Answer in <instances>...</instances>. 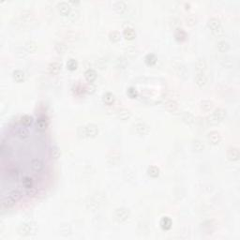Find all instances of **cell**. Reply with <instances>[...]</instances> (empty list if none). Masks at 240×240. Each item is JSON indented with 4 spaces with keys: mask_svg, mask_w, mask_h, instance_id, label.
<instances>
[{
    "mask_svg": "<svg viewBox=\"0 0 240 240\" xmlns=\"http://www.w3.org/2000/svg\"><path fill=\"white\" fill-rule=\"evenodd\" d=\"M195 23H196V19H195L193 16H188V17L187 18V25L192 26V25H195Z\"/></svg>",
    "mask_w": 240,
    "mask_h": 240,
    "instance_id": "38",
    "label": "cell"
},
{
    "mask_svg": "<svg viewBox=\"0 0 240 240\" xmlns=\"http://www.w3.org/2000/svg\"><path fill=\"white\" fill-rule=\"evenodd\" d=\"M30 167H31L32 171L35 172V173L37 174V173H41V172L43 170L44 164H43V162H42L41 160H39V159H34V160L31 161Z\"/></svg>",
    "mask_w": 240,
    "mask_h": 240,
    "instance_id": "8",
    "label": "cell"
},
{
    "mask_svg": "<svg viewBox=\"0 0 240 240\" xmlns=\"http://www.w3.org/2000/svg\"><path fill=\"white\" fill-rule=\"evenodd\" d=\"M13 79L17 83H21L25 80V73L22 70H15L13 72Z\"/></svg>",
    "mask_w": 240,
    "mask_h": 240,
    "instance_id": "25",
    "label": "cell"
},
{
    "mask_svg": "<svg viewBox=\"0 0 240 240\" xmlns=\"http://www.w3.org/2000/svg\"><path fill=\"white\" fill-rule=\"evenodd\" d=\"M85 80L88 82V83H93L95 80H96V78H97V73H96V71L95 70H93V69H87L86 71H85Z\"/></svg>",
    "mask_w": 240,
    "mask_h": 240,
    "instance_id": "16",
    "label": "cell"
},
{
    "mask_svg": "<svg viewBox=\"0 0 240 240\" xmlns=\"http://www.w3.org/2000/svg\"><path fill=\"white\" fill-rule=\"evenodd\" d=\"M183 120L187 123V124H192L194 122V117L190 114V113H185L182 117Z\"/></svg>",
    "mask_w": 240,
    "mask_h": 240,
    "instance_id": "28",
    "label": "cell"
},
{
    "mask_svg": "<svg viewBox=\"0 0 240 240\" xmlns=\"http://www.w3.org/2000/svg\"><path fill=\"white\" fill-rule=\"evenodd\" d=\"M57 8L60 14L63 16H68L71 13V8L67 2H60L57 5Z\"/></svg>",
    "mask_w": 240,
    "mask_h": 240,
    "instance_id": "9",
    "label": "cell"
},
{
    "mask_svg": "<svg viewBox=\"0 0 240 240\" xmlns=\"http://www.w3.org/2000/svg\"><path fill=\"white\" fill-rule=\"evenodd\" d=\"M123 35H124L125 39H126V40H128V41L133 40V39L136 37V33H135L134 29H132V28H130V27L126 28V29L124 30V32H123Z\"/></svg>",
    "mask_w": 240,
    "mask_h": 240,
    "instance_id": "19",
    "label": "cell"
},
{
    "mask_svg": "<svg viewBox=\"0 0 240 240\" xmlns=\"http://www.w3.org/2000/svg\"><path fill=\"white\" fill-rule=\"evenodd\" d=\"M147 173L151 177H158L160 175V169L157 166H150L147 169Z\"/></svg>",
    "mask_w": 240,
    "mask_h": 240,
    "instance_id": "26",
    "label": "cell"
},
{
    "mask_svg": "<svg viewBox=\"0 0 240 240\" xmlns=\"http://www.w3.org/2000/svg\"><path fill=\"white\" fill-rule=\"evenodd\" d=\"M114 8L115 10L119 13V14H124L126 13L128 8H127V5L123 2V1H117L114 4Z\"/></svg>",
    "mask_w": 240,
    "mask_h": 240,
    "instance_id": "14",
    "label": "cell"
},
{
    "mask_svg": "<svg viewBox=\"0 0 240 240\" xmlns=\"http://www.w3.org/2000/svg\"><path fill=\"white\" fill-rule=\"evenodd\" d=\"M115 217L117 220V221L124 222V221H126L128 219L129 212L126 208H118V209H117V211L115 213Z\"/></svg>",
    "mask_w": 240,
    "mask_h": 240,
    "instance_id": "6",
    "label": "cell"
},
{
    "mask_svg": "<svg viewBox=\"0 0 240 240\" xmlns=\"http://www.w3.org/2000/svg\"><path fill=\"white\" fill-rule=\"evenodd\" d=\"M135 131L140 134V135H145L148 132L149 130V127L145 124V123H143V122H140V123H137L135 126Z\"/></svg>",
    "mask_w": 240,
    "mask_h": 240,
    "instance_id": "11",
    "label": "cell"
},
{
    "mask_svg": "<svg viewBox=\"0 0 240 240\" xmlns=\"http://www.w3.org/2000/svg\"><path fill=\"white\" fill-rule=\"evenodd\" d=\"M110 40L113 41V42H117L120 40V35L118 32L117 31H114L110 34Z\"/></svg>",
    "mask_w": 240,
    "mask_h": 240,
    "instance_id": "34",
    "label": "cell"
},
{
    "mask_svg": "<svg viewBox=\"0 0 240 240\" xmlns=\"http://www.w3.org/2000/svg\"><path fill=\"white\" fill-rule=\"evenodd\" d=\"M217 47H218L219 51L221 52V53H224V52H226L229 49V45H228V43L226 41H220L218 43Z\"/></svg>",
    "mask_w": 240,
    "mask_h": 240,
    "instance_id": "27",
    "label": "cell"
},
{
    "mask_svg": "<svg viewBox=\"0 0 240 240\" xmlns=\"http://www.w3.org/2000/svg\"><path fill=\"white\" fill-rule=\"evenodd\" d=\"M165 108L168 111H170V112H176L177 110V108H178V105H177V103L175 101L170 100V101L165 102Z\"/></svg>",
    "mask_w": 240,
    "mask_h": 240,
    "instance_id": "22",
    "label": "cell"
},
{
    "mask_svg": "<svg viewBox=\"0 0 240 240\" xmlns=\"http://www.w3.org/2000/svg\"><path fill=\"white\" fill-rule=\"evenodd\" d=\"M127 94H128V96L129 98H131V99H135V98H137V96H138V93H137L136 89L133 88V87H129V88L128 89V91H127Z\"/></svg>",
    "mask_w": 240,
    "mask_h": 240,
    "instance_id": "33",
    "label": "cell"
},
{
    "mask_svg": "<svg viewBox=\"0 0 240 240\" xmlns=\"http://www.w3.org/2000/svg\"><path fill=\"white\" fill-rule=\"evenodd\" d=\"M130 117H131V113L127 109H121L118 112V117L121 120L128 119L130 118Z\"/></svg>",
    "mask_w": 240,
    "mask_h": 240,
    "instance_id": "24",
    "label": "cell"
},
{
    "mask_svg": "<svg viewBox=\"0 0 240 240\" xmlns=\"http://www.w3.org/2000/svg\"><path fill=\"white\" fill-rule=\"evenodd\" d=\"M81 131H82V136L85 137V138L96 137L99 133L98 127L96 125H93V124H90V125H87V126H85V127L81 128Z\"/></svg>",
    "mask_w": 240,
    "mask_h": 240,
    "instance_id": "3",
    "label": "cell"
},
{
    "mask_svg": "<svg viewBox=\"0 0 240 240\" xmlns=\"http://www.w3.org/2000/svg\"><path fill=\"white\" fill-rule=\"evenodd\" d=\"M20 198H21V192L18 189H12L6 196L2 198V206L8 208L12 206Z\"/></svg>",
    "mask_w": 240,
    "mask_h": 240,
    "instance_id": "1",
    "label": "cell"
},
{
    "mask_svg": "<svg viewBox=\"0 0 240 240\" xmlns=\"http://www.w3.org/2000/svg\"><path fill=\"white\" fill-rule=\"evenodd\" d=\"M225 116H226V112L223 109L219 108V109L215 110L212 113V115L208 118V122L211 125H217V124H219L220 122H221L222 120L224 119Z\"/></svg>",
    "mask_w": 240,
    "mask_h": 240,
    "instance_id": "4",
    "label": "cell"
},
{
    "mask_svg": "<svg viewBox=\"0 0 240 240\" xmlns=\"http://www.w3.org/2000/svg\"><path fill=\"white\" fill-rule=\"evenodd\" d=\"M17 134H18V136L21 138V139H27L28 137H29V131H28V129L25 128V126H24V127H20V128H18V129H17Z\"/></svg>",
    "mask_w": 240,
    "mask_h": 240,
    "instance_id": "18",
    "label": "cell"
},
{
    "mask_svg": "<svg viewBox=\"0 0 240 240\" xmlns=\"http://www.w3.org/2000/svg\"><path fill=\"white\" fill-rule=\"evenodd\" d=\"M156 62H157V58H156V57H155L154 55L150 54V55H147V56L145 57V63H146L147 65L152 66V65H154Z\"/></svg>",
    "mask_w": 240,
    "mask_h": 240,
    "instance_id": "31",
    "label": "cell"
},
{
    "mask_svg": "<svg viewBox=\"0 0 240 240\" xmlns=\"http://www.w3.org/2000/svg\"><path fill=\"white\" fill-rule=\"evenodd\" d=\"M195 67H196L197 72H204L206 69L207 65H206V62L204 59H199L197 60V62L195 64Z\"/></svg>",
    "mask_w": 240,
    "mask_h": 240,
    "instance_id": "20",
    "label": "cell"
},
{
    "mask_svg": "<svg viewBox=\"0 0 240 240\" xmlns=\"http://www.w3.org/2000/svg\"><path fill=\"white\" fill-rule=\"evenodd\" d=\"M61 69V63L58 61H55L52 62L49 66H48V71L50 74L52 75H56L57 74Z\"/></svg>",
    "mask_w": 240,
    "mask_h": 240,
    "instance_id": "12",
    "label": "cell"
},
{
    "mask_svg": "<svg viewBox=\"0 0 240 240\" xmlns=\"http://www.w3.org/2000/svg\"><path fill=\"white\" fill-rule=\"evenodd\" d=\"M176 37H177V39L178 41H184L185 38H186V33H185V31H184L183 29L178 28V29H177V31H176Z\"/></svg>",
    "mask_w": 240,
    "mask_h": 240,
    "instance_id": "32",
    "label": "cell"
},
{
    "mask_svg": "<svg viewBox=\"0 0 240 240\" xmlns=\"http://www.w3.org/2000/svg\"><path fill=\"white\" fill-rule=\"evenodd\" d=\"M25 48H26L27 51L30 52V53H33V52H35V51L37 50V46H36V44H35L34 42H28V43L25 45Z\"/></svg>",
    "mask_w": 240,
    "mask_h": 240,
    "instance_id": "35",
    "label": "cell"
},
{
    "mask_svg": "<svg viewBox=\"0 0 240 240\" xmlns=\"http://www.w3.org/2000/svg\"><path fill=\"white\" fill-rule=\"evenodd\" d=\"M208 27L210 28L212 34L215 37H221L224 34V30H223V27H222L220 20H218L216 18H211L208 21Z\"/></svg>",
    "mask_w": 240,
    "mask_h": 240,
    "instance_id": "2",
    "label": "cell"
},
{
    "mask_svg": "<svg viewBox=\"0 0 240 240\" xmlns=\"http://www.w3.org/2000/svg\"><path fill=\"white\" fill-rule=\"evenodd\" d=\"M194 148L197 151H201L204 148V145L200 141H196V142H194Z\"/></svg>",
    "mask_w": 240,
    "mask_h": 240,
    "instance_id": "39",
    "label": "cell"
},
{
    "mask_svg": "<svg viewBox=\"0 0 240 240\" xmlns=\"http://www.w3.org/2000/svg\"><path fill=\"white\" fill-rule=\"evenodd\" d=\"M195 83L200 88L205 87L207 83V77L205 72H197V74L195 75Z\"/></svg>",
    "mask_w": 240,
    "mask_h": 240,
    "instance_id": "7",
    "label": "cell"
},
{
    "mask_svg": "<svg viewBox=\"0 0 240 240\" xmlns=\"http://www.w3.org/2000/svg\"><path fill=\"white\" fill-rule=\"evenodd\" d=\"M202 108H204L205 111H209L212 108V102L209 101H205L202 102Z\"/></svg>",
    "mask_w": 240,
    "mask_h": 240,
    "instance_id": "36",
    "label": "cell"
},
{
    "mask_svg": "<svg viewBox=\"0 0 240 240\" xmlns=\"http://www.w3.org/2000/svg\"><path fill=\"white\" fill-rule=\"evenodd\" d=\"M208 140H209V142H210L212 145H219V144L221 142L222 138H221V135L219 132H217V131H211V132H209V134H208Z\"/></svg>",
    "mask_w": 240,
    "mask_h": 240,
    "instance_id": "10",
    "label": "cell"
},
{
    "mask_svg": "<svg viewBox=\"0 0 240 240\" xmlns=\"http://www.w3.org/2000/svg\"><path fill=\"white\" fill-rule=\"evenodd\" d=\"M115 96L112 94V93H106L104 96H103V101H104V103L105 104H107V105H112L114 102H115Z\"/></svg>",
    "mask_w": 240,
    "mask_h": 240,
    "instance_id": "23",
    "label": "cell"
},
{
    "mask_svg": "<svg viewBox=\"0 0 240 240\" xmlns=\"http://www.w3.org/2000/svg\"><path fill=\"white\" fill-rule=\"evenodd\" d=\"M77 67H78V63H77L76 60L69 59L68 61V63H67V68H68L69 70H71V71L75 70V69L77 68Z\"/></svg>",
    "mask_w": 240,
    "mask_h": 240,
    "instance_id": "29",
    "label": "cell"
},
{
    "mask_svg": "<svg viewBox=\"0 0 240 240\" xmlns=\"http://www.w3.org/2000/svg\"><path fill=\"white\" fill-rule=\"evenodd\" d=\"M161 226L163 230H169L172 227V221L168 217H164L161 221Z\"/></svg>",
    "mask_w": 240,
    "mask_h": 240,
    "instance_id": "21",
    "label": "cell"
},
{
    "mask_svg": "<svg viewBox=\"0 0 240 240\" xmlns=\"http://www.w3.org/2000/svg\"><path fill=\"white\" fill-rule=\"evenodd\" d=\"M56 50L59 53V54H64L66 51V45H64L63 43H57L56 45Z\"/></svg>",
    "mask_w": 240,
    "mask_h": 240,
    "instance_id": "37",
    "label": "cell"
},
{
    "mask_svg": "<svg viewBox=\"0 0 240 240\" xmlns=\"http://www.w3.org/2000/svg\"><path fill=\"white\" fill-rule=\"evenodd\" d=\"M37 129L40 131H45L48 128V122L44 117H40L36 122Z\"/></svg>",
    "mask_w": 240,
    "mask_h": 240,
    "instance_id": "15",
    "label": "cell"
},
{
    "mask_svg": "<svg viewBox=\"0 0 240 240\" xmlns=\"http://www.w3.org/2000/svg\"><path fill=\"white\" fill-rule=\"evenodd\" d=\"M35 232H36V226H35V224L30 223V222L22 225L20 228V234L23 236H30V235L35 234Z\"/></svg>",
    "mask_w": 240,
    "mask_h": 240,
    "instance_id": "5",
    "label": "cell"
},
{
    "mask_svg": "<svg viewBox=\"0 0 240 240\" xmlns=\"http://www.w3.org/2000/svg\"><path fill=\"white\" fill-rule=\"evenodd\" d=\"M32 120H33V118H32L30 116H28V115H25V116H23V117H22V118H21V122H22V124H23L24 126H29V125H31V124H32Z\"/></svg>",
    "mask_w": 240,
    "mask_h": 240,
    "instance_id": "30",
    "label": "cell"
},
{
    "mask_svg": "<svg viewBox=\"0 0 240 240\" xmlns=\"http://www.w3.org/2000/svg\"><path fill=\"white\" fill-rule=\"evenodd\" d=\"M22 184H23L24 188H25L26 190L31 189V188H34V181L32 179V177H24L23 180H22Z\"/></svg>",
    "mask_w": 240,
    "mask_h": 240,
    "instance_id": "17",
    "label": "cell"
},
{
    "mask_svg": "<svg viewBox=\"0 0 240 240\" xmlns=\"http://www.w3.org/2000/svg\"><path fill=\"white\" fill-rule=\"evenodd\" d=\"M239 150L237 148V147H232L228 150V153H227V157L230 161H238L239 159Z\"/></svg>",
    "mask_w": 240,
    "mask_h": 240,
    "instance_id": "13",
    "label": "cell"
}]
</instances>
